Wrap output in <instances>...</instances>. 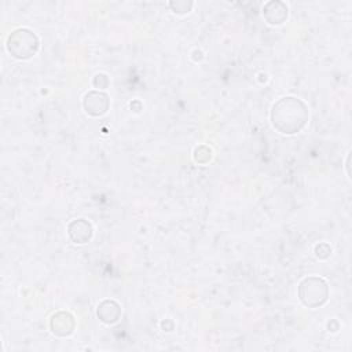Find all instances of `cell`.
<instances>
[{"label": "cell", "instance_id": "cell-3", "mask_svg": "<svg viewBox=\"0 0 352 352\" xmlns=\"http://www.w3.org/2000/svg\"><path fill=\"white\" fill-rule=\"evenodd\" d=\"M304 282L308 285V289H307V290H309V292L314 294L315 292H314V285H311V280H309V279H305ZM315 287H316V290H318L316 297H309V298H308V301L305 302V305H309V304H311V300H316V301H315V302H316V305H318V304L320 305V304L326 300V294H320V289L326 287V285H324L320 279H316V285H315Z\"/></svg>", "mask_w": 352, "mask_h": 352}, {"label": "cell", "instance_id": "cell-1", "mask_svg": "<svg viewBox=\"0 0 352 352\" xmlns=\"http://www.w3.org/2000/svg\"><path fill=\"white\" fill-rule=\"evenodd\" d=\"M307 121V109L296 98H283L272 109V124L283 133L300 131Z\"/></svg>", "mask_w": 352, "mask_h": 352}, {"label": "cell", "instance_id": "cell-2", "mask_svg": "<svg viewBox=\"0 0 352 352\" xmlns=\"http://www.w3.org/2000/svg\"><path fill=\"white\" fill-rule=\"evenodd\" d=\"M36 40L37 37L34 36V33H32L28 29H23V40H21L19 32L15 30L8 38V50L15 58H19V59L29 58L36 52L37 44H25V43H32Z\"/></svg>", "mask_w": 352, "mask_h": 352}]
</instances>
